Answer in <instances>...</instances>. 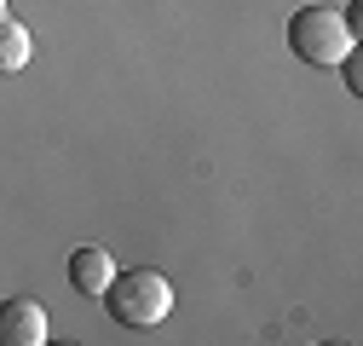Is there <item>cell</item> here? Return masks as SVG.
I'll return each mask as SVG.
<instances>
[{
	"mask_svg": "<svg viewBox=\"0 0 363 346\" xmlns=\"http://www.w3.org/2000/svg\"><path fill=\"white\" fill-rule=\"evenodd\" d=\"M47 340H52V318L40 300L29 294L0 300V346H47Z\"/></svg>",
	"mask_w": 363,
	"mask_h": 346,
	"instance_id": "cell-3",
	"label": "cell"
},
{
	"mask_svg": "<svg viewBox=\"0 0 363 346\" xmlns=\"http://www.w3.org/2000/svg\"><path fill=\"white\" fill-rule=\"evenodd\" d=\"M346 47H352V29H346L340 12H329V6H300V12L289 18V52H294L300 64L329 69V64L346 58Z\"/></svg>",
	"mask_w": 363,
	"mask_h": 346,
	"instance_id": "cell-2",
	"label": "cell"
},
{
	"mask_svg": "<svg viewBox=\"0 0 363 346\" xmlns=\"http://www.w3.org/2000/svg\"><path fill=\"white\" fill-rule=\"evenodd\" d=\"M104 306H110V318L127 323V329H150V323H162V318L173 312V283H167L162 272H150V266L116 272V277L104 283Z\"/></svg>",
	"mask_w": 363,
	"mask_h": 346,
	"instance_id": "cell-1",
	"label": "cell"
},
{
	"mask_svg": "<svg viewBox=\"0 0 363 346\" xmlns=\"http://www.w3.org/2000/svg\"><path fill=\"white\" fill-rule=\"evenodd\" d=\"M110 277H116V266H110V254H104L99 242H86V248H75V254H69V289H75V294L99 300Z\"/></svg>",
	"mask_w": 363,
	"mask_h": 346,
	"instance_id": "cell-4",
	"label": "cell"
},
{
	"mask_svg": "<svg viewBox=\"0 0 363 346\" xmlns=\"http://www.w3.org/2000/svg\"><path fill=\"white\" fill-rule=\"evenodd\" d=\"M29 64V29L18 18H0V75H18Z\"/></svg>",
	"mask_w": 363,
	"mask_h": 346,
	"instance_id": "cell-5",
	"label": "cell"
},
{
	"mask_svg": "<svg viewBox=\"0 0 363 346\" xmlns=\"http://www.w3.org/2000/svg\"><path fill=\"white\" fill-rule=\"evenodd\" d=\"M0 12H6V0H0Z\"/></svg>",
	"mask_w": 363,
	"mask_h": 346,
	"instance_id": "cell-6",
	"label": "cell"
}]
</instances>
